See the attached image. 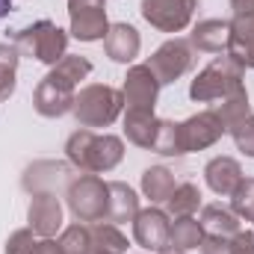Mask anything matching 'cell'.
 <instances>
[{"label": "cell", "mask_w": 254, "mask_h": 254, "mask_svg": "<svg viewBox=\"0 0 254 254\" xmlns=\"http://www.w3.org/2000/svg\"><path fill=\"white\" fill-rule=\"evenodd\" d=\"M65 157L77 172L104 175L125 160V142L113 133H95L89 127L74 130L65 142Z\"/></svg>", "instance_id": "1"}, {"label": "cell", "mask_w": 254, "mask_h": 254, "mask_svg": "<svg viewBox=\"0 0 254 254\" xmlns=\"http://www.w3.org/2000/svg\"><path fill=\"white\" fill-rule=\"evenodd\" d=\"M243 77H246V68L237 65L228 54H222L195 74V80L190 83V98L195 104H219L237 92H246Z\"/></svg>", "instance_id": "2"}, {"label": "cell", "mask_w": 254, "mask_h": 254, "mask_svg": "<svg viewBox=\"0 0 254 254\" xmlns=\"http://www.w3.org/2000/svg\"><path fill=\"white\" fill-rule=\"evenodd\" d=\"M125 110L122 89H113L107 83H89L74 95V119L80 127H110Z\"/></svg>", "instance_id": "3"}, {"label": "cell", "mask_w": 254, "mask_h": 254, "mask_svg": "<svg viewBox=\"0 0 254 254\" xmlns=\"http://www.w3.org/2000/svg\"><path fill=\"white\" fill-rule=\"evenodd\" d=\"M65 201L68 210L77 222L92 225V222H107L110 210V184L98 175H74V181L65 187Z\"/></svg>", "instance_id": "4"}, {"label": "cell", "mask_w": 254, "mask_h": 254, "mask_svg": "<svg viewBox=\"0 0 254 254\" xmlns=\"http://www.w3.org/2000/svg\"><path fill=\"white\" fill-rule=\"evenodd\" d=\"M12 39H15V48L24 57H33V60H39L45 65H57L68 54V33L48 18L33 21L24 30H15Z\"/></svg>", "instance_id": "5"}, {"label": "cell", "mask_w": 254, "mask_h": 254, "mask_svg": "<svg viewBox=\"0 0 254 254\" xmlns=\"http://www.w3.org/2000/svg\"><path fill=\"white\" fill-rule=\"evenodd\" d=\"M148 68L151 74L160 80V86H169V83H178L192 65H195V48H192L187 39H169L163 42L151 57H148Z\"/></svg>", "instance_id": "6"}, {"label": "cell", "mask_w": 254, "mask_h": 254, "mask_svg": "<svg viewBox=\"0 0 254 254\" xmlns=\"http://www.w3.org/2000/svg\"><path fill=\"white\" fill-rule=\"evenodd\" d=\"M225 133H228V127H225V122L219 119V113H216V110H201V113L190 116L187 122H178L181 154L204 151V148L216 145Z\"/></svg>", "instance_id": "7"}, {"label": "cell", "mask_w": 254, "mask_h": 254, "mask_svg": "<svg viewBox=\"0 0 254 254\" xmlns=\"http://www.w3.org/2000/svg\"><path fill=\"white\" fill-rule=\"evenodd\" d=\"M71 36L77 42H98L107 36V0H68Z\"/></svg>", "instance_id": "8"}, {"label": "cell", "mask_w": 254, "mask_h": 254, "mask_svg": "<svg viewBox=\"0 0 254 254\" xmlns=\"http://www.w3.org/2000/svg\"><path fill=\"white\" fill-rule=\"evenodd\" d=\"M198 0H142V18L160 33H181L192 24Z\"/></svg>", "instance_id": "9"}, {"label": "cell", "mask_w": 254, "mask_h": 254, "mask_svg": "<svg viewBox=\"0 0 254 254\" xmlns=\"http://www.w3.org/2000/svg\"><path fill=\"white\" fill-rule=\"evenodd\" d=\"M169 231H172V216L160 210L157 204L145 207L133 219V240L145 252H166L169 249Z\"/></svg>", "instance_id": "10"}, {"label": "cell", "mask_w": 254, "mask_h": 254, "mask_svg": "<svg viewBox=\"0 0 254 254\" xmlns=\"http://www.w3.org/2000/svg\"><path fill=\"white\" fill-rule=\"evenodd\" d=\"M160 80L151 74V68L142 65H130L127 68V77L122 83V95H125V107L127 110H145V113H154L157 107V98H160Z\"/></svg>", "instance_id": "11"}, {"label": "cell", "mask_w": 254, "mask_h": 254, "mask_svg": "<svg viewBox=\"0 0 254 254\" xmlns=\"http://www.w3.org/2000/svg\"><path fill=\"white\" fill-rule=\"evenodd\" d=\"M74 95H77L74 86H68L63 80L45 74V77L39 80L36 92H33V110H36L39 116H45V119H60L65 113H71Z\"/></svg>", "instance_id": "12"}, {"label": "cell", "mask_w": 254, "mask_h": 254, "mask_svg": "<svg viewBox=\"0 0 254 254\" xmlns=\"http://www.w3.org/2000/svg\"><path fill=\"white\" fill-rule=\"evenodd\" d=\"M74 166L71 163H60V160H39L33 166H27L21 184L30 195L36 192H57V190H65L71 181H74Z\"/></svg>", "instance_id": "13"}, {"label": "cell", "mask_w": 254, "mask_h": 254, "mask_svg": "<svg viewBox=\"0 0 254 254\" xmlns=\"http://www.w3.org/2000/svg\"><path fill=\"white\" fill-rule=\"evenodd\" d=\"M30 231L39 237H57L63 231V204L57 192H36L27 207Z\"/></svg>", "instance_id": "14"}, {"label": "cell", "mask_w": 254, "mask_h": 254, "mask_svg": "<svg viewBox=\"0 0 254 254\" xmlns=\"http://www.w3.org/2000/svg\"><path fill=\"white\" fill-rule=\"evenodd\" d=\"M104 51H107V57L113 60V63H133L136 57H139V51H142V36H139V30L133 27V24H110V30H107V36H104Z\"/></svg>", "instance_id": "15"}, {"label": "cell", "mask_w": 254, "mask_h": 254, "mask_svg": "<svg viewBox=\"0 0 254 254\" xmlns=\"http://www.w3.org/2000/svg\"><path fill=\"white\" fill-rule=\"evenodd\" d=\"M225 54L243 68H254V18L234 15L231 18V36Z\"/></svg>", "instance_id": "16"}, {"label": "cell", "mask_w": 254, "mask_h": 254, "mask_svg": "<svg viewBox=\"0 0 254 254\" xmlns=\"http://www.w3.org/2000/svg\"><path fill=\"white\" fill-rule=\"evenodd\" d=\"M243 178H246V175H243V166H240L234 157H213V160L204 166V181H207V187L216 192V195H222V198H231V192L240 187Z\"/></svg>", "instance_id": "17"}, {"label": "cell", "mask_w": 254, "mask_h": 254, "mask_svg": "<svg viewBox=\"0 0 254 254\" xmlns=\"http://www.w3.org/2000/svg\"><path fill=\"white\" fill-rule=\"evenodd\" d=\"M228 36H231V21L207 18V21L195 24V30L190 36V45L195 51H204V54H222L228 48Z\"/></svg>", "instance_id": "18"}, {"label": "cell", "mask_w": 254, "mask_h": 254, "mask_svg": "<svg viewBox=\"0 0 254 254\" xmlns=\"http://www.w3.org/2000/svg\"><path fill=\"white\" fill-rule=\"evenodd\" d=\"M160 122L154 113H145V110H127L125 113V136L127 142H133L136 148H145V151H154V142H157V133H160Z\"/></svg>", "instance_id": "19"}, {"label": "cell", "mask_w": 254, "mask_h": 254, "mask_svg": "<svg viewBox=\"0 0 254 254\" xmlns=\"http://www.w3.org/2000/svg\"><path fill=\"white\" fill-rule=\"evenodd\" d=\"M201 228L207 237H225V240H234L240 231H243V222L240 216L231 210V207H222V204H207L201 210Z\"/></svg>", "instance_id": "20"}, {"label": "cell", "mask_w": 254, "mask_h": 254, "mask_svg": "<svg viewBox=\"0 0 254 254\" xmlns=\"http://www.w3.org/2000/svg\"><path fill=\"white\" fill-rule=\"evenodd\" d=\"M139 213V195L133 187H127L125 181H110V210H107V222L113 225H125L133 222Z\"/></svg>", "instance_id": "21"}, {"label": "cell", "mask_w": 254, "mask_h": 254, "mask_svg": "<svg viewBox=\"0 0 254 254\" xmlns=\"http://www.w3.org/2000/svg\"><path fill=\"white\" fill-rule=\"evenodd\" d=\"M175 187H178L175 172L166 169V166H151V169L142 172V192L151 204H166L172 198Z\"/></svg>", "instance_id": "22"}, {"label": "cell", "mask_w": 254, "mask_h": 254, "mask_svg": "<svg viewBox=\"0 0 254 254\" xmlns=\"http://www.w3.org/2000/svg\"><path fill=\"white\" fill-rule=\"evenodd\" d=\"M204 240V228L195 216H181L172 222V231H169V249H178V252H190L198 249Z\"/></svg>", "instance_id": "23"}, {"label": "cell", "mask_w": 254, "mask_h": 254, "mask_svg": "<svg viewBox=\"0 0 254 254\" xmlns=\"http://www.w3.org/2000/svg\"><path fill=\"white\" fill-rule=\"evenodd\" d=\"M48 74L77 89V86L92 74V63H89L86 57H80V54H65L57 65H51V71H48Z\"/></svg>", "instance_id": "24"}, {"label": "cell", "mask_w": 254, "mask_h": 254, "mask_svg": "<svg viewBox=\"0 0 254 254\" xmlns=\"http://www.w3.org/2000/svg\"><path fill=\"white\" fill-rule=\"evenodd\" d=\"M60 246H63V254H107L95 246L92 231H89V225H83V222L65 228L63 234H60Z\"/></svg>", "instance_id": "25"}, {"label": "cell", "mask_w": 254, "mask_h": 254, "mask_svg": "<svg viewBox=\"0 0 254 254\" xmlns=\"http://www.w3.org/2000/svg\"><path fill=\"white\" fill-rule=\"evenodd\" d=\"M89 231H92V240H95V246H98L101 252L127 254V246H130V243H127V237L122 234L119 225H113V222H92Z\"/></svg>", "instance_id": "26"}, {"label": "cell", "mask_w": 254, "mask_h": 254, "mask_svg": "<svg viewBox=\"0 0 254 254\" xmlns=\"http://www.w3.org/2000/svg\"><path fill=\"white\" fill-rule=\"evenodd\" d=\"M166 213L172 216V219H181V216H195V210L201 207V190L195 187V184H178L175 192H172V198L166 201Z\"/></svg>", "instance_id": "27"}, {"label": "cell", "mask_w": 254, "mask_h": 254, "mask_svg": "<svg viewBox=\"0 0 254 254\" xmlns=\"http://www.w3.org/2000/svg\"><path fill=\"white\" fill-rule=\"evenodd\" d=\"M21 51L15 45H0V101L15 95V74H18Z\"/></svg>", "instance_id": "28"}, {"label": "cell", "mask_w": 254, "mask_h": 254, "mask_svg": "<svg viewBox=\"0 0 254 254\" xmlns=\"http://www.w3.org/2000/svg\"><path fill=\"white\" fill-rule=\"evenodd\" d=\"M213 110L219 113V119L225 122V127H231L234 122H240V119H246V116L252 113V104H249V92H237V95H231V98L219 101Z\"/></svg>", "instance_id": "29"}, {"label": "cell", "mask_w": 254, "mask_h": 254, "mask_svg": "<svg viewBox=\"0 0 254 254\" xmlns=\"http://www.w3.org/2000/svg\"><path fill=\"white\" fill-rule=\"evenodd\" d=\"M231 210L240 219L254 222V178H243L240 187L231 192Z\"/></svg>", "instance_id": "30"}, {"label": "cell", "mask_w": 254, "mask_h": 254, "mask_svg": "<svg viewBox=\"0 0 254 254\" xmlns=\"http://www.w3.org/2000/svg\"><path fill=\"white\" fill-rule=\"evenodd\" d=\"M228 133H231L237 151L254 160V113H249V116L240 119V122H234V125L228 127Z\"/></svg>", "instance_id": "31"}, {"label": "cell", "mask_w": 254, "mask_h": 254, "mask_svg": "<svg viewBox=\"0 0 254 254\" xmlns=\"http://www.w3.org/2000/svg\"><path fill=\"white\" fill-rule=\"evenodd\" d=\"M154 154L184 157L181 154V139H178V122H169V119L160 122V133H157V142H154Z\"/></svg>", "instance_id": "32"}, {"label": "cell", "mask_w": 254, "mask_h": 254, "mask_svg": "<svg viewBox=\"0 0 254 254\" xmlns=\"http://www.w3.org/2000/svg\"><path fill=\"white\" fill-rule=\"evenodd\" d=\"M39 234H33L30 228H21V231H15L9 240H6V249H3V254H24L27 252V246L36 240Z\"/></svg>", "instance_id": "33"}, {"label": "cell", "mask_w": 254, "mask_h": 254, "mask_svg": "<svg viewBox=\"0 0 254 254\" xmlns=\"http://www.w3.org/2000/svg\"><path fill=\"white\" fill-rule=\"evenodd\" d=\"M24 254H63V246H60V240H54V237H36V240L27 246Z\"/></svg>", "instance_id": "34"}, {"label": "cell", "mask_w": 254, "mask_h": 254, "mask_svg": "<svg viewBox=\"0 0 254 254\" xmlns=\"http://www.w3.org/2000/svg\"><path fill=\"white\" fill-rule=\"evenodd\" d=\"M201 254H228L231 252V240H225V237H207L204 234V240H201Z\"/></svg>", "instance_id": "35"}, {"label": "cell", "mask_w": 254, "mask_h": 254, "mask_svg": "<svg viewBox=\"0 0 254 254\" xmlns=\"http://www.w3.org/2000/svg\"><path fill=\"white\" fill-rule=\"evenodd\" d=\"M228 254H254V231H240L231 240V252Z\"/></svg>", "instance_id": "36"}, {"label": "cell", "mask_w": 254, "mask_h": 254, "mask_svg": "<svg viewBox=\"0 0 254 254\" xmlns=\"http://www.w3.org/2000/svg\"><path fill=\"white\" fill-rule=\"evenodd\" d=\"M231 9H234V15L254 18V0H231Z\"/></svg>", "instance_id": "37"}, {"label": "cell", "mask_w": 254, "mask_h": 254, "mask_svg": "<svg viewBox=\"0 0 254 254\" xmlns=\"http://www.w3.org/2000/svg\"><path fill=\"white\" fill-rule=\"evenodd\" d=\"M12 12V0H0V21Z\"/></svg>", "instance_id": "38"}, {"label": "cell", "mask_w": 254, "mask_h": 254, "mask_svg": "<svg viewBox=\"0 0 254 254\" xmlns=\"http://www.w3.org/2000/svg\"><path fill=\"white\" fill-rule=\"evenodd\" d=\"M160 254H187V252H178V249H166V252H160Z\"/></svg>", "instance_id": "39"}]
</instances>
